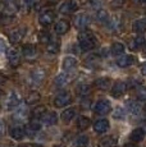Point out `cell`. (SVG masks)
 I'll use <instances>...</instances> for the list:
<instances>
[{"mask_svg":"<svg viewBox=\"0 0 146 147\" xmlns=\"http://www.w3.org/2000/svg\"><path fill=\"white\" fill-rule=\"evenodd\" d=\"M78 45L83 51H90L96 46V36L89 30L81 31L78 35Z\"/></svg>","mask_w":146,"mask_h":147,"instance_id":"obj_1","label":"cell"},{"mask_svg":"<svg viewBox=\"0 0 146 147\" xmlns=\"http://www.w3.org/2000/svg\"><path fill=\"white\" fill-rule=\"evenodd\" d=\"M19 102H21L19 95L17 94V92H10V94L7 96V98L4 100L3 106H4L5 110H14L16 107H18Z\"/></svg>","mask_w":146,"mask_h":147,"instance_id":"obj_2","label":"cell"},{"mask_svg":"<svg viewBox=\"0 0 146 147\" xmlns=\"http://www.w3.org/2000/svg\"><path fill=\"white\" fill-rule=\"evenodd\" d=\"M89 23H90V17L86 13H78L73 18V26L77 28V30L85 31V28L89 26Z\"/></svg>","mask_w":146,"mask_h":147,"instance_id":"obj_3","label":"cell"},{"mask_svg":"<svg viewBox=\"0 0 146 147\" xmlns=\"http://www.w3.org/2000/svg\"><path fill=\"white\" fill-rule=\"evenodd\" d=\"M44 80H45V70L41 69V68L33 69L32 72L30 73V83H31V86H33V87L40 86V84L43 83Z\"/></svg>","mask_w":146,"mask_h":147,"instance_id":"obj_4","label":"cell"},{"mask_svg":"<svg viewBox=\"0 0 146 147\" xmlns=\"http://www.w3.org/2000/svg\"><path fill=\"white\" fill-rule=\"evenodd\" d=\"M71 102H72V95L69 92H62V94L55 96V98H54L55 107H64Z\"/></svg>","mask_w":146,"mask_h":147,"instance_id":"obj_5","label":"cell"},{"mask_svg":"<svg viewBox=\"0 0 146 147\" xmlns=\"http://www.w3.org/2000/svg\"><path fill=\"white\" fill-rule=\"evenodd\" d=\"M26 35V28L24 27H19V28H14V30L9 31L8 36H9V41L12 44H18L22 41V38Z\"/></svg>","mask_w":146,"mask_h":147,"instance_id":"obj_6","label":"cell"},{"mask_svg":"<svg viewBox=\"0 0 146 147\" xmlns=\"http://www.w3.org/2000/svg\"><path fill=\"white\" fill-rule=\"evenodd\" d=\"M112 110V105L108 100H99L94 106V111L99 115H105Z\"/></svg>","mask_w":146,"mask_h":147,"instance_id":"obj_7","label":"cell"},{"mask_svg":"<svg viewBox=\"0 0 146 147\" xmlns=\"http://www.w3.org/2000/svg\"><path fill=\"white\" fill-rule=\"evenodd\" d=\"M126 91H127V84L122 81H118L113 84V87H112V90H110V94L113 97L119 98L120 96H123L126 94Z\"/></svg>","mask_w":146,"mask_h":147,"instance_id":"obj_8","label":"cell"},{"mask_svg":"<svg viewBox=\"0 0 146 147\" xmlns=\"http://www.w3.org/2000/svg\"><path fill=\"white\" fill-rule=\"evenodd\" d=\"M7 58H8V61L12 67H18L19 63H21V54L17 49H10L7 50Z\"/></svg>","mask_w":146,"mask_h":147,"instance_id":"obj_9","label":"cell"},{"mask_svg":"<svg viewBox=\"0 0 146 147\" xmlns=\"http://www.w3.org/2000/svg\"><path fill=\"white\" fill-rule=\"evenodd\" d=\"M78 9V1L77 0H68V1H64L63 4L60 5L59 10L63 14H71L73 12Z\"/></svg>","mask_w":146,"mask_h":147,"instance_id":"obj_10","label":"cell"},{"mask_svg":"<svg viewBox=\"0 0 146 147\" xmlns=\"http://www.w3.org/2000/svg\"><path fill=\"white\" fill-rule=\"evenodd\" d=\"M54 21H55V13L53 10H46L39 18V22H40V24L43 27H49Z\"/></svg>","mask_w":146,"mask_h":147,"instance_id":"obj_11","label":"cell"},{"mask_svg":"<svg viewBox=\"0 0 146 147\" xmlns=\"http://www.w3.org/2000/svg\"><path fill=\"white\" fill-rule=\"evenodd\" d=\"M22 55L27 60H35L36 56H37V49H36V46H33L31 44L23 45V47H22Z\"/></svg>","mask_w":146,"mask_h":147,"instance_id":"obj_12","label":"cell"},{"mask_svg":"<svg viewBox=\"0 0 146 147\" xmlns=\"http://www.w3.org/2000/svg\"><path fill=\"white\" fill-rule=\"evenodd\" d=\"M9 134H10V137H12L13 140L19 141V140H22V138L24 137V134H26V131H24L23 127L14 125V127H12V128H10Z\"/></svg>","mask_w":146,"mask_h":147,"instance_id":"obj_13","label":"cell"},{"mask_svg":"<svg viewBox=\"0 0 146 147\" xmlns=\"http://www.w3.org/2000/svg\"><path fill=\"white\" fill-rule=\"evenodd\" d=\"M69 27H71L69 22L62 19V21H58L57 23H55L54 31H55V33H58V35H64V33H67L69 31Z\"/></svg>","mask_w":146,"mask_h":147,"instance_id":"obj_14","label":"cell"},{"mask_svg":"<svg viewBox=\"0 0 146 147\" xmlns=\"http://www.w3.org/2000/svg\"><path fill=\"white\" fill-rule=\"evenodd\" d=\"M41 120H43V123L46 124V125H54L58 121V115L55 114L54 111H46L43 117H41Z\"/></svg>","mask_w":146,"mask_h":147,"instance_id":"obj_15","label":"cell"},{"mask_svg":"<svg viewBox=\"0 0 146 147\" xmlns=\"http://www.w3.org/2000/svg\"><path fill=\"white\" fill-rule=\"evenodd\" d=\"M133 61H135V58L132 55H122V56H119V58L117 59V65L119 67V68H127V67H130L133 64Z\"/></svg>","mask_w":146,"mask_h":147,"instance_id":"obj_16","label":"cell"},{"mask_svg":"<svg viewBox=\"0 0 146 147\" xmlns=\"http://www.w3.org/2000/svg\"><path fill=\"white\" fill-rule=\"evenodd\" d=\"M109 129V121L106 119H99L94 123V131L96 133H105Z\"/></svg>","mask_w":146,"mask_h":147,"instance_id":"obj_17","label":"cell"},{"mask_svg":"<svg viewBox=\"0 0 146 147\" xmlns=\"http://www.w3.org/2000/svg\"><path fill=\"white\" fill-rule=\"evenodd\" d=\"M110 84H112V80L108 77L97 78V80L95 81V86L99 90H103V91H108V90L110 88Z\"/></svg>","mask_w":146,"mask_h":147,"instance_id":"obj_18","label":"cell"},{"mask_svg":"<svg viewBox=\"0 0 146 147\" xmlns=\"http://www.w3.org/2000/svg\"><path fill=\"white\" fill-rule=\"evenodd\" d=\"M144 138H145V131L142 128L133 129V131H132V133H131V136H130V140L132 141V142H135V143L141 142Z\"/></svg>","mask_w":146,"mask_h":147,"instance_id":"obj_19","label":"cell"},{"mask_svg":"<svg viewBox=\"0 0 146 147\" xmlns=\"http://www.w3.org/2000/svg\"><path fill=\"white\" fill-rule=\"evenodd\" d=\"M64 70H72L77 67V59L73 58V56H66L63 59V63H62Z\"/></svg>","mask_w":146,"mask_h":147,"instance_id":"obj_20","label":"cell"},{"mask_svg":"<svg viewBox=\"0 0 146 147\" xmlns=\"http://www.w3.org/2000/svg\"><path fill=\"white\" fill-rule=\"evenodd\" d=\"M99 147H117V138L113 136L104 137L99 141Z\"/></svg>","mask_w":146,"mask_h":147,"instance_id":"obj_21","label":"cell"},{"mask_svg":"<svg viewBox=\"0 0 146 147\" xmlns=\"http://www.w3.org/2000/svg\"><path fill=\"white\" fill-rule=\"evenodd\" d=\"M74 117H76V109L74 107H68V109L64 110L60 115L62 120H63L64 123H69Z\"/></svg>","mask_w":146,"mask_h":147,"instance_id":"obj_22","label":"cell"},{"mask_svg":"<svg viewBox=\"0 0 146 147\" xmlns=\"http://www.w3.org/2000/svg\"><path fill=\"white\" fill-rule=\"evenodd\" d=\"M124 50H126V47H124V45H123L122 42H114V44L112 45V47H110L112 54H113L114 56H118V58L123 55Z\"/></svg>","mask_w":146,"mask_h":147,"instance_id":"obj_23","label":"cell"},{"mask_svg":"<svg viewBox=\"0 0 146 147\" xmlns=\"http://www.w3.org/2000/svg\"><path fill=\"white\" fill-rule=\"evenodd\" d=\"M132 28H133V31L136 33H139V35L146 32V21L145 19H139V21H136L132 24Z\"/></svg>","mask_w":146,"mask_h":147,"instance_id":"obj_24","label":"cell"},{"mask_svg":"<svg viewBox=\"0 0 146 147\" xmlns=\"http://www.w3.org/2000/svg\"><path fill=\"white\" fill-rule=\"evenodd\" d=\"M59 49H60V42L58 40H51L46 45V51L50 54H58Z\"/></svg>","mask_w":146,"mask_h":147,"instance_id":"obj_25","label":"cell"},{"mask_svg":"<svg viewBox=\"0 0 146 147\" xmlns=\"http://www.w3.org/2000/svg\"><path fill=\"white\" fill-rule=\"evenodd\" d=\"M89 143H90L89 137L82 134V136H78V137L74 140V142H73V147H87Z\"/></svg>","mask_w":146,"mask_h":147,"instance_id":"obj_26","label":"cell"},{"mask_svg":"<svg viewBox=\"0 0 146 147\" xmlns=\"http://www.w3.org/2000/svg\"><path fill=\"white\" fill-rule=\"evenodd\" d=\"M145 44V38L139 36V37H135L130 41V49L131 50H139L142 45Z\"/></svg>","mask_w":146,"mask_h":147,"instance_id":"obj_27","label":"cell"},{"mask_svg":"<svg viewBox=\"0 0 146 147\" xmlns=\"http://www.w3.org/2000/svg\"><path fill=\"white\" fill-rule=\"evenodd\" d=\"M89 125H90V119L87 117H83V115L78 117V119H77V128L80 129V131H85V129H87Z\"/></svg>","mask_w":146,"mask_h":147,"instance_id":"obj_28","label":"cell"},{"mask_svg":"<svg viewBox=\"0 0 146 147\" xmlns=\"http://www.w3.org/2000/svg\"><path fill=\"white\" fill-rule=\"evenodd\" d=\"M39 100H40V94L36 92V91H32V92H30V94L27 95L26 104H28V105H33V104H37Z\"/></svg>","mask_w":146,"mask_h":147,"instance_id":"obj_29","label":"cell"},{"mask_svg":"<svg viewBox=\"0 0 146 147\" xmlns=\"http://www.w3.org/2000/svg\"><path fill=\"white\" fill-rule=\"evenodd\" d=\"M106 26H108V30H112V31L117 30L118 26H119V18L116 16L109 17L108 22H106Z\"/></svg>","mask_w":146,"mask_h":147,"instance_id":"obj_30","label":"cell"},{"mask_svg":"<svg viewBox=\"0 0 146 147\" xmlns=\"http://www.w3.org/2000/svg\"><path fill=\"white\" fill-rule=\"evenodd\" d=\"M46 113V107L45 106H37L32 110V119H41V117Z\"/></svg>","mask_w":146,"mask_h":147,"instance_id":"obj_31","label":"cell"},{"mask_svg":"<svg viewBox=\"0 0 146 147\" xmlns=\"http://www.w3.org/2000/svg\"><path fill=\"white\" fill-rule=\"evenodd\" d=\"M90 91H91V86H90V84L82 83V84H80V86L77 87V94L80 95V96H86V95H89Z\"/></svg>","mask_w":146,"mask_h":147,"instance_id":"obj_32","label":"cell"},{"mask_svg":"<svg viewBox=\"0 0 146 147\" xmlns=\"http://www.w3.org/2000/svg\"><path fill=\"white\" fill-rule=\"evenodd\" d=\"M67 82H68V76L64 74V73H62V74H58L57 77H55V80H54L55 86H64Z\"/></svg>","mask_w":146,"mask_h":147,"instance_id":"obj_33","label":"cell"},{"mask_svg":"<svg viewBox=\"0 0 146 147\" xmlns=\"http://www.w3.org/2000/svg\"><path fill=\"white\" fill-rule=\"evenodd\" d=\"M96 19L99 22H101V23H106L108 22V19H109V14L106 10H104V9H99V12H97L96 14Z\"/></svg>","mask_w":146,"mask_h":147,"instance_id":"obj_34","label":"cell"},{"mask_svg":"<svg viewBox=\"0 0 146 147\" xmlns=\"http://www.w3.org/2000/svg\"><path fill=\"white\" fill-rule=\"evenodd\" d=\"M127 106H128V110H130V113L132 115H137L140 113L139 104L135 102V101H130V102H127Z\"/></svg>","mask_w":146,"mask_h":147,"instance_id":"obj_35","label":"cell"},{"mask_svg":"<svg viewBox=\"0 0 146 147\" xmlns=\"http://www.w3.org/2000/svg\"><path fill=\"white\" fill-rule=\"evenodd\" d=\"M136 97H137V100H140V101H146V87L145 86H141L137 88Z\"/></svg>","mask_w":146,"mask_h":147,"instance_id":"obj_36","label":"cell"},{"mask_svg":"<svg viewBox=\"0 0 146 147\" xmlns=\"http://www.w3.org/2000/svg\"><path fill=\"white\" fill-rule=\"evenodd\" d=\"M113 118L114 119H124L126 118V110L123 107H117L113 113Z\"/></svg>","mask_w":146,"mask_h":147,"instance_id":"obj_37","label":"cell"},{"mask_svg":"<svg viewBox=\"0 0 146 147\" xmlns=\"http://www.w3.org/2000/svg\"><path fill=\"white\" fill-rule=\"evenodd\" d=\"M28 128H30L32 132H37V131H40L41 124H40V121H39V119H31Z\"/></svg>","mask_w":146,"mask_h":147,"instance_id":"obj_38","label":"cell"},{"mask_svg":"<svg viewBox=\"0 0 146 147\" xmlns=\"http://www.w3.org/2000/svg\"><path fill=\"white\" fill-rule=\"evenodd\" d=\"M39 37H40V41H41V42H46V44H49V42L51 41L49 32H46V31H44V32H40V33H39Z\"/></svg>","mask_w":146,"mask_h":147,"instance_id":"obj_39","label":"cell"},{"mask_svg":"<svg viewBox=\"0 0 146 147\" xmlns=\"http://www.w3.org/2000/svg\"><path fill=\"white\" fill-rule=\"evenodd\" d=\"M123 3H124V0H112L110 5H112V8H114V9H116V8L122 7Z\"/></svg>","mask_w":146,"mask_h":147,"instance_id":"obj_40","label":"cell"},{"mask_svg":"<svg viewBox=\"0 0 146 147\" xmlns=\"http://www.w3.org/2000/svg\"><path fill=\"white\" fill-rule=\"evenodd\" d=\"M4 133H5V124H4V121L0 120V137L4 136Z\"/></svg>","mask_w":146,"mask_h":147,"instance_id":"obj_41","label":"cell"},{"mask_svg":"<svg viewBox=\"0 0 146 147\" xmlns=\"http://www.w3.org/2000/svg\"><path fill=\"white\" fill-rule=\"evenodd\" d=\"M140 69H141V73H142V74H144L145 77H146V61H145V63H142V64H141Z\"/></svg>","mask_w":146,"mask_h":147,"instance_id":"obj_42","label":"cell"},{"mask_svg":"<svg viewBox=\"0 0 146 147\" xmlns=\"http://www.w3.org/2000/svg\"><path fill=\"white\" fill-rule=\"evenodd\" d=\"M4 50H5V44H4V41L3 40H0V54L4 51Z\"/></svg>","mask_w":146,"mask_h":147,"instance_id":"obj_43","label":"cell"},{"mask_svg":"<svg viewBox=\"0 0 146 147\" xmlns=\"http://www.w3.org/2000/svg\"><path fill=\"white\" fill-rule=\"evenodd\" d=\"M132 1H135V3H136V4H140V5L146 4V0H132Z\"/></svg>","mask_w":146,"mask_h":147,"instance_id":"obj_44","label":"cell"},{"mask_svg":"<svg viewBox=\"0 0 146 147\" xmlns=\"http://www.w3.org/2000/svg\"><path fill=\"white\" fill-rule=\"evenodd\" d=\"M5 80H7V77L3 73H0V82H5Z\"/></svg>","mask_w":146,"mask_h":147,"instance_id":"obj_45","label":"cell"},{"mask_svg":"<svg viewBox=\"0 0 146 147\" xmlns=\"http://www.w3.org/2000/svg\"><path fill=\"white\" fill-rule=\"evenodd\" d=\"M24 3H26V4H28V5H31V4H33V3L36 1V0H23Z\"/></svg>","mask_w":146,"mask_h":147,"instance_id":"obj_46","label":"cell"},{"mask_svg":"<svg viewBox=\"0 0 146 147\" xmlns=\"http://www.w3.org/2000/svg\"><path fill=\"white\" fill-rule=\"evenodd\" d=\"M142 55L146 58V44L144 45V47H142Z\"/></svg>","mask_w":146,"mask_h":147,"instance_id":"obj_47","label":"cell"},{"mask_svg":"<svg viewBox=\"0 0 146 147\" xmlns=\"http://www.w3.org/2000/svg\"><path fill=\"white\" fill-rule=\"evenodd\" d=\"M18 147H33V146L30 145V143H24V145H19Z\"/></svg>","mask_w":146,"mask_h":147,"instance_id":"obj_48","label":"cell"},{"mask_svg":"<svg viewBox=\"0 0 146 147\" xmlns=\"http://www.w3.org/2000/svg\"><path fill=\"white\" fill-rule=\"evenodd\" d=\"M124 147H137L136 145H132V143H127V145H124Z\"/></svg>","mask_w":146,"mask_h":147,"instance_id":"obj_49","label":"cell"},{"mask_svg":"<svg viewBox=\"0 0 146 147\" xmlns=\"http://www.w3.org/2000/svg\"><path fill=\"white\" fill-rule=\"evenodd\" d=\"M144 114H145V115H146V105H145V106H144Z\"/></svg>","mask_w":146,"mask_h":147,"instance_id":"obj_50","label":"cell"},{"mask_svg":"<svg viewBox=\"0 0 146 147\" xmlns=\"http://www.w3.org/2000/svg\"><path fill=\"white\" fill-rule=\"evenodd\" d=\"M1 95H3V90L0 88V96H1Z\"/></svg>","mask_w":146,"mask_h":147,"instance_id":"obj_51","label":"cell"},{"mask_svg":"<svg viewBox=\"0 0 146 147\" xmlns=\"http://www.w3.org/2000/svg\"><path fill=\"white\" fill-rule=\"evenodd\" d=\"M50 1H58V0H50Z\"/></svg>","mask_w":146,"mask_h":147,"instance_id":"obj_52","label":"cell"},{"mask_svg":"<svg viewBox=\"0 0 146 147\" xmlns=\"http://www.w3.org/2000/svg\"><path fill=\"white\" fill-rule=\"evenodd\" d=\"M54 147H59V146H54Z\"/></svg>","mask_w":146,"mask_h":147,"instance_id":"obj_53","label":"cell"}]
</instances>
